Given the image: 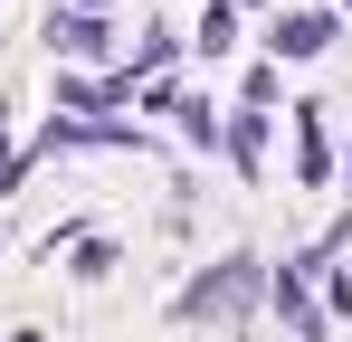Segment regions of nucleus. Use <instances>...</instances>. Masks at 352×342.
<instances>
[{
    "label": "nucleus",
    "instance_id": "nucleus-5",
    "mask_svg": "<svg viewBox=\"0 0 352 342\" xmlns=\"http://www.w3.org/2000/svg\"><path fill=\"white\" fill-rule=\"evenodd\" d=\"M48 48H67V57H105V48H115V29H105V10H58V19H48Z\"/></svg>",
    "mask_w": 352,
    "mask_h": 342
},
{
    "label": "nucleus",
    "instance_id": "nucleus-2",
    "mask_svg": "<svg viewBox=\"0 0 352 342\" xmlns=\"http://www.w3.org/2000/svg\"><path fill=\"white\" fill-rule=\"evenodd\" d=\"M48 152H143V133L115 124V114H96V124H86V114H58V124H48Z\"/></svg>",
    "mask_w": 352,
    "mask_h": 342
},
{
    "label": "nucleus",
    "instance_id": "nucleus-12",
    "mask_svg": "<svg viewBox=\"0 0 352 342\" xmlns=\"http://www.w3.org/2000/svg\"><path fill=\"white\" fill-rule=\"evenodd\" d=\"M238 10H267V0H238Z\"/></svg>",
    "mask_w": 352,
    "mask_h": 342
},
{
    "label": "nucleus",
    "instance_id": "nucleus-6",
    "mask_svg": "<svg viewBox=\"0 0 352 342\" xmlns=\"http://www.w3.org/2000/svg\"><path fill=\"white\" fill-rule=\"evenodd\" d=\"M295 124H305V152H295V171H305V181L324 190V181H333V143H324V114L305 105V114H295Z\"/></svg>",
    "mask_w": 352,
    "mask_h": 342
},
{
    "label": "nucleus",
    "instance_id": "nucleus-11",
    "mask_svg": "<svg viewBox=\"0 0 352 342\" xmlns=\"http://www.w3.org/2000/svg\"><path fill=\"white\" fill-rule=\"evenodd\" d=\"M76 10H105V0H76Z\"/></svg>",
    "mask_w": 352,
    "mask_h": 342
},
{
    "label": "nucleus",
    "instance_id": "nucleus-8",
    "mask_svg": "<svg viewBox=\"0 0 352 342\" xmlns=\"http://www.w3.org/2000/svg\"><path fill=\"white\" fill-rule=\"evenodd\" d=\"M229 38H238V0H210V19H200L190 48H200V57H229Z\"/></svg>",
    "mask_w": 352,
    "mask_h": 342
},
{
    "label": "nucleus",
    "instance_id": "nucleus-10",
    "mask_svg": "<svg viewBox=\"0 0 352 342\" xmlns=\"http://www.w3.org/2000/svg\"><path fill=\"white\" fill-rule=\"evenodd\" d=\"M324 314H352V276H333V295H324Z\"/></svg>",
    "mask_w": 352,
    "mask_h": 342
},
{
    "label": "nucleus",
    "instance_id": "nucleus-9",
    "mask_svg": "<svg viewBox=\"0 0 352 342\" xmlns=\"http://www.w3.org/2000/svg\"><path fill=\"white\" fill-rule=\"evenodd\" d=\"M267 95H276V67H248V76H238V105L257 114V105H267Z\"/></svg>",
    "mask_w": 352,
    "mask_h": 342
},
{
    "label": "nucleus",
    "instance_id": "nucleus-7",
    "mask_svg": "<svg viewBox=\"0 0 352 342\" xmlns=\"http://www.w3.org/2000/svg\"><path fill=\"white\" fill-rule=\"evenodd\" d=\"M219 152H229L238 171H257V152H267V114H248V105H238V124L219 133Z\"/></svg>",
    "mask_w": 352,
    "mask_h": 342
},
{
    "label": "nucleus",
    "instance_id": "nucleus-4",
    "mask_svg": "<svg viewBox=\"0 0 352 342\" xmlns=\"http://www.w3.org/2000/svg\"><path fill=\"white\" fill-rule=\"evenodd\" d=\"M133 95V67H105V76H58V105L67 114H105Z\"/></svg>",
    "mask_w": 352,
    "mask_h": 342
},
{
    "label": "nucleus",
    "instance_id": "nucleus-3",
    "mask_svg": "<svg viewBox=\"0 0 352 342\" xmlns=\"http://www.w3.org/2000/svg\"><path fill=\"white\" fill-rule=\"evenodd\" d=\"M333 38H343V19H333V10H286L267 48H276V57H286V67H295V57H324V48H333Z\"/></svg>",
    "mask_w": 352,
    "mask_h": 342
},
{
    "label": "nucleus",
    "instance_id": "nucleus-13",
    "mask_svg": "<svg viewBox=\"0 0 352 342\" xmlns=\"http://www.w3.org/2000/svg\"><path fill=\"white\" fill-rule=\"evenodd\" d=\"M343 181H352V162H343Z\"/></svg>",
    "mask_w": 352,
    "mask_h": 342
},
{
    "label": "nucleus",
    "instance_id": "nucleus-1",
    "mask_svg": "<svg viewBox=\"0 0 352 342\" xmlns=\"http://www.w3.org/2000/svg\"><path fill=\"white\" fill-rule=\"evenodd\" d=\"M257 285H267L257 257H219V266H200V276L172 295V314H181V323H229L238 304H257Z\"/></svg>",
    "mask_w": 352,
    "mask_h": 342
}]
</instances>
